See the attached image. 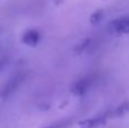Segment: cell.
Masks as SVG:
<instances>
[{
  "mask_svg": "<svg viewBox=\"0 0 129 128\" xmlns=\"http://www.w3.org/2000/svg\"><path fill=\"white\" fill-rule=\"evenodd\" d=\"M23 79H24V75L22 73H18V74L11 76L6 83L4 84L1 91H0V95L2 98H6L8 95H10L11 93L15 92L16 88H18V86L22 84Z\"/></svg>",
  "mask_w": 129,
  "mask_h": 128,
  "instance_id": "1",
  "label": "cell"
},
{
  "mask_svg": "<svg viewBox=\"0 0 129 128\" xmlns=\"http://www.w3.org/2000/svg\"><path fill=\"white\" fill-rule=\"evenodd\" d=\"M94 81H95V78H94L93 76L83 77V78L78 79L77 82L74 83L73 87H71V91H73V93L76 95H83L91 90Z\"/></svg>",
  "mask_w": 129,
  "mask_h": 128,
  "instance_id": "2",
  "label": "cell"
},
{
  "mask_svg": "<svg viewBox=\"0 0 129 128\" xmlns=\"http://www.w3.org/2000/svg\"><path fill=\"white\" fill-rule=\"evenodd\" d=\"M110 28L120 34H129V15L118 17L110 23Z\"/></svg>",
  "mask_w": 129,
  "mask_h": 128,
  "instance_id": "3",
  "label": "cell"
},
{
  "mask_svg": "<svg viewBox=\"0 0 129 128\" xmlns=\"http://www.w3.org/2000/svg\"><path fill=\"white\" fill-rule=\"evenodd\" d=\"M40 40V34L35 29H29L23 36V41L28 45H35Z\"/></svg>",
  "mask_w": 129,
  "mask_h": 128,
  "instance_id": "4",
  "label": "cell"
},
{
  "mask_svg": "<svg viewBox=\"0 0 129 128\" xmlns=\"http://www.w3.org/2000/svg\"><path fill=\"white\" fill-rule=\"evenodd\" d=\"M129 111V102H123L112 111H110V117H121Z\"/></svg>",
  "mask_w": 129,
  "mask_h": 128,
  "instance_id": "5",
  "label": "cell"
},
{
  "mask_svg": "<svg viewBox=\"0 0 129 128\" xmlns=\"http://www.w3.org/2000/svg\"><path fill=\"white\" fill-rule=\"evenodd\" d=\"M69 124H70L69 120H63V121H60V122H56V124L51 125V126L48 128H66L69 126Z\"/></svg>",
  "mask_w": 129,
  "mask_h": 128,
  "instance_id": "6",
  "label": "cell"
},
{
  "mask_svg": "<svg viewBox=\"0 0 129 128\" xmlns=\"http://www.w3.org/2000/svg\"><path fill=\"white\" fill-rule=\"evenodd\" d=\"M102 18H103V13L102 11H98V13L93 14V16H92V22L98 23V22H100Z\"/></svg>",
  "mask_w": 129,
  "mask_h": 128,
  "instance_id": "7",
  "label": "cell"
},
{
  "mask_svg": "<svg viewBox=\"0 0 129 128\" xmlns=\"http://www.w3.org/2000/svg\"><path fill=\"white\" fill-rule=\"evenodd\" d=\"M7 62H8V60H7L6 58H0V72L5 68V66L7 65Z\"/></svg>",
  "mask_w": 129,
  "mask_h": 128,
  "instance_id": "8",
  "label": "cell"
}]
</instances>
